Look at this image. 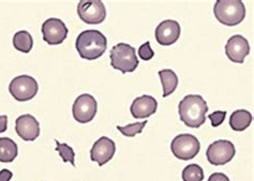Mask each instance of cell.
I'll return each mask as SVG.
<instances>
[{"mask_svg": "<svg viewBox=\"0 0 254 181\" xmlns=\"http://www.w3.org/2000/svg\"><path fill=\"white\" fill-rule=\"evenodd\" d=\"M235 146L230 140L219 139L209 145L206 151V157L208 162L212 165L227 164L235 157Z\"/></svg>", "mask_w": 254, "mask_h": 181, "instance_id": "cell-7", "label": "cell"}, {"mask_svg": "<svg viewBox=\"0 0 254 181\" xmlns=\"http://www.w3.org/2000/svg\"><path fill=\"white\" fill-rule=\"evenodd\" d=\"M182 177L184 181H203L204 171L197 164H190L184 169Z\"/></svg>", "mask_w": 254, "mask_h": 181, "instance_id": "cell-20", "label": "cell"}, {"mask_svg": "<svg viewBox=\"0 0 254 181\" xmlns=\"http://www.w3.org/2000/svg\"><path fill=\"white\" fill-rule=\"evenodd\" d=\"M158 102L157 100L151 96H141L132 102L130 112L131 115L135 119H145L153 115L157 112Z\"/></svg>", "mask_w": 254, "mask_h": 181, "instance_id": "cell-15", "label": "cell"}, {"mask_svg": "<svg viewBox=\"0 0 254 181\" xmlns=\"http://www.w3.org/2000/svg\"><path fill=\"white\" fill-rule=\"evenodd\" d=\"M8 129V116H0V133H3Z\"/></svg>", "mask_w": 254, "mask_h": 181, "instance_id": "cell-27", "label": "cell"}, {"mask_svg": "<svg viewBox=\"0 0 254 181\" xmlns=\"http://www.w3.org/2000/svg\"><path fill=\"white\" fill-rule=\"evenodd\" d=\"M68 28L59 18H48L42 24V35L44 41L50 45L62 44L68 36Z\"/></svg>", "mask_w": 254, "mask_h": 181, "instance_id": "cell-10", "label": "cell"}, {"mask_svg": "<svg viewBox=\"0 0 254 181\" xmlns=\"http://www.w3.org/2000/svg\"><path fill=\"white\" fill-rule=\"evenodd\" d=\"M171 150L177 159L188 161L197 156L200 150V144L192 134H179L172 140Z\"/></svg>", "mask_w": 254, "mask_h": 181, "instance_id": "cell-5", "label": "cell"}, {"mask_svg": "<svg viewBox=\"0 0 254 181\" xmlns=\"http://www.w3.org/2000/svg\"><path fill=\"white\" fill-rule=\"evenodd\" d=\"M98 104L95 97L88 93H83L78 96L73 103L72 114L73 117L79 123H88L96 117Z\"/></svg>", "mask_w": 254, "mask_h": 181, "instance_id": "cell-8", "label": "cell"}, {"mask_svg": "<svg viewBox=\"0 0 254 181\" xmlns=\"http://www.w3.org/2000/svg\"><path fill=\"white\" fill-rule=\"evenodd\" d=\"M208 181H230V178L224 175L223 173H215L210 175Z\"/></svg>", "mask_w": 254, "mask_h": 181, "instance_id": "cell-25", "label": "cell"}, {"mask_svg": "<svg viewBox=\"0 0 254 181\" xmlns=\"http://www.w3.org/2000/svg\"><path fill=\"white\" fill-rule=\"evenodd\" d=\"M159 76L161 79L162 88H163V98L171 96L176 90L178 86V77L176 73L173 70L165 69L159 71Z\"/></svg>", "mask_w": 254, "mask_h": 181, "instance_id": "cell-18", "label": "cell"}, {"mask_svg": "<svg viewBox=\"0 0 254 181\" xmlns=\"http://www.w3.org/2000/svg\"><path fill=\"white\" fill-rule=\"evenodd\" d=\"M75 48L83 59L96 60L108 49V39L99 30H85L77 36Z\"/></svg>", "mask_w": 254, "mask_h": 181, "instance_id": "cell-2", "label": "cell"}, {"mask_svg": "<svg viewBox=\"0 0 254 181\" xmlns=\"http://www.w3.org/2000/svg\"><path fill=\"white\" fill-rule=\"evenodd\" d=\"M116 152V145L113 139L102 136L93 144L90 150V159L97 162L99 166H103L111 161Z\"/></svg>", "mask_w": 254, "mask_h": 181, "instance_id": "cell-11", "label": "cell"}, {"mask_svg": "<svg viewBox=\"0 0 254 181\" xmlns=\"http://www.w3.org/2000/svg\"><path fill=\"white\" fill-rule=\"evenodd\" d=\"M15 131L22 139L32 142L40 135V123L30 114H26L15 120Z\"/></svg>", "mask_w": 254, "mask_h": 181, "instance_id": "cell-13", "label": "cell"}, {"mask_svg": "<svg viewBox=\"0 0 254 181\" xmlns=\"http://www.w3.org/2000/svg\"><path fill=\"white\" fill-rule=\"evenodd\" d=\"M225 117H226V112L225 111H217L215 113L210 114V115H208V118L210 119L211 121V125L215 126V128H217V126L221 125L223 123V121L225 120Z\"/></svg>", "mask_w": 254, "mask_h": 181, "instance_id": "cell-24", "label": "cell"}, {"mask_svg": "<svg viewBox=\"0 0 254 181\" xmlns=\"http://www.w3.org/2000/svg\"><path fill=\"white\" fill-rule=\"evenodd\" d=\"M77 14L86 24H101L106 17L105 5L100 0H95V1L93 0H90V1L82 0L77 4Z\"/></svg>", "mask_w": 254, "mask_h": 181, "instance_id": "cell-9", "label": "cell"}, {"mask_svg": "<svg viewBox=\"0 0 254 181\" xmlns=\"http://www.w3.org/2000/svg\"><path fill=\"white\" fill-rule=\"evenodd\" d=\"M56 143V150L59 152V156L63 158L64 163H70L73 166H75V152L73 150L71 146L64 143H59L57 139H55Z\"/></svg>", "mask_w": 254, "mask_h": 181, "instance_id": "cell-21", "label": "cell"}, {"mask_svg": "<svg viewBox=\"0 0 254 181\" xmlns=\"http://www.w3.org/2000/svg\"><path fill=\"white\" fill-rule=\"evenodd\" d=\"M225 54L231 61L243 63L245 58L250 54L248 40L240 35L232 36L225 45Z\"/></svg>", "mask_w": 254, "mask_h": 181, "instance_id": "cell-12", "label": "cell"}, {"mask_svg": "<svg viewBox=\"0 0 254 181\" xmlns=\"http://www.w3.org/2000/svg\"><path fill=\"white\" fill-rule=\"evenodd\" d=\"M138 56L141 57L142 60H145V61H148V60L153 58V56H155V52L150 48V42H146L139 46Z\"/></svg>", "mask_w": 254, "mask_h": 181, "instance_id": "cell-23", "label": "cell"}, {"mask_svg": "<svg viewBox=\"0 0 254 181\" xmlns=\"http://www.w3.org/2000/svg\"><path fill=\"white\" fill-rule=\"evenodd\" d=\"M213 14L221 24L233 27L244 21L246 8L240 0H218L213 6Z\"/></svg>", "mask_w": 254, "mask_h": 181, "instance_id": "cell-3", "label": "cell"}, {"mask_svg": "<svg viewBox=\"0 0 254 181\" xmlns=\"http://www.w3.org/2000/svg\"><path fill=\"white\" fill-rule=\"evenodd\" d=\"M147 124V121H142V122H134L128 124L126 126H120L117 125V130L123 133L125 136L127 137H134L136 134L142 133L144 130V126Z\"/></svg>", "mask_w": 254, "mask_h": 181, "instance_id": "cell-22", "label": "cell"}, {"mask_svg": "<svg viewBox=\"0 0 254 181\" xmlns=\"http://www.w3.org/2000/svg\"><path fill=\"white\" fill-rule=\"evenodd\" d=\"M180 25L173 19H165L156 28V40L160 45L169 46L177 42L180 37Z\"/></svg>", "mask_w": 254, "mask_h": 181, "instance_id": "cell-14", "label": "cell"}, {"mask_svg": "<svg viewBox=\"0 0 254 181\" xmlns=\"http://www.w3.org/2000/svg\"><path fill=\"white\" fill-rule=\"evenodd\" d=\"M252 122V115L247 110H237L232 113L230 118V125L232 130L242 132L249 128Z\"/></svg>", "mask_w": 254, "mask_h": 181, "instance_id": "cell-17", "label": "cell"}, {"mask_svg": "<svg viewBox=\"0 0 254 181\" xmlns=\"http://www.w3.org/2000/svg\"><path fill=\"white\" fill-rule=\"evenodd\" d=\"M13 46L15 50L21 53L28 54L33 46V39L32 36L28 31L21 30L17 31L14 37H13Z\"/></svg>", "mask_w": 254, "mask_h": 181, "instance_id": "cell-19", "label": "cell"}, {"mask_svg": "<svg viewBox=\"0 0 254 181\" xmlns=\"http://www.w3.org/2000/svg\"><path fill=\"white\" fill-rule=\"evenodd\" d=\"M18 155V147L9 137H0V162L11 163Z\"/></svg>", "mask_w": 254, "mask_h": 181, "instance_id": "cell-16", "label": "cell"}, {"mask_svg": "<svg viewBox=\"0 0 254 181\" xmlns=\"http://www.w3.org/2000/svg\"><path fill=\"white\" fill-rule=\"evenodd\" d=\"M39 85L37 80L29 75H19L13 78L9 85L11 96L18 102L29 101L38 93Z\"/></svg>", "mask_w": 254, "mask_h": 181, "instance_id": "cell-6", "label": "cell"}, {"mask_svg": "<svg viewBox=\"0 0 254 181\" xmlns=\"http://www.w3.org/2000/svg\"><path fill=\"white\" fill-rule=\"evenodd\" d=\"M110 58L113 68L123 73L134 72L139 63L135 49L127 43H118L113 46Z\"/></svg>", "mask_w": 254, "mask_h": 181, "instance_id": "cell-4", "label": "cell"}, {"mask_svg": "<svg viewBox=\"0 0 254 181\" xmlns=\"http://www.w3.org/2000/svg\"><path fill=\"white\" fill-rule=\"evenodd\" d=\"M208 105L199 95L186 96L178 104L180 120L189 128L197 129L206 121Z\"/></svg>", "mask_w": 254, "mask_h": 181, "instance_id": "cell-1", "label": "cell"}, {"mask_svg": "<svg viewBox=\"0 0 254 181\" xmlns=\"http://www.w3.org/2000/svg\"><path fill=\"white\" fill-rule=\"evenodd\" d=\"M13 177V173L9 170L3 169L0 171V181H10Z\"/></svg>", "mask_w": 254, "mask_h": 181, "instance_id": "cell-26", "label": "cell"}]
</instances>
